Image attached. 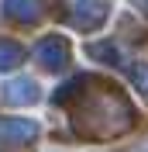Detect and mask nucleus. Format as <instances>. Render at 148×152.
<instances>
[{
  "instance_id": "8",
  "label": "nucleus",
  "mask_w": 148,
  "mask_h": 152,
  "mask_svg": "<svg viewBox=\"0 0 148 152\" xmlns=\"http://www.w3.org/2000/svg\"><path fill=\"white\" fill-rule=\"evenodd\" d=\"M90 56H96L100 62H110V66H117V62H120V59H117V48L107 45V42H103V45H90Z\"/></svg>"
},
{
  "instance_id": "5",
  "label": "nucleus",
  "mask_w": 148,
  "mask_h": 152,
  "mask_svg": "<svg viewBox=\"0 0 148 152\" xmlns=\"http://www.w3.org/2000/svg\"><path fill=\"white\" fill-rule=\"evenodd\" d=\"M38 135V124L28 121V118H7L0 121V138L4 142H31Z\"/></svg>"
},
{
  "instance_id": "7",
  "label": "nucleus",
  "mask_w": 148,
  "mask_h": 152,
  "mask_svg": "<svg viewBox=\"0 0 148 152\" xmlns=\"http://www.w3.org/2000/svg\"><path fill=\"white\" fill-rule=\"evenodd\" d=\"M24 62V45H17L14 38H0V73H10Z\"/></svg>"
},
{
  "instance_id": "2",
  "label": "nucleus",
  "mask_w": 148,
  "mask_h": 152,
  "mask_svg": "<svg viewBox=\"0 0 148 152\" xmlns=\"http://www.w3.org/2000/svg\"><path fill=\"white\" fill-rule=\"evenodd\" d=\"M35 59H38V66L41 69H65V62H69V42H65L62 35H48L41 38L35 45Z\"/></svg>"
},
{
  "instance_id": "6",
  "label": "nucleus",
  "mask_w": 148,
  "mask_h": 152,
  "mask_svg": "<svg viewBox=\"0 0 148 152\" xmlns=\"http://www.w3.org/2000/svg\"><path fill=\"white\" fill-rule=\"evenodd\" d=\"M48 0H7V14L21 24H35L41 14H45Z\"/></svg>"
},
{
  "instance_id": "3",
  "label": "nucleus",
  "mask_w": 148,
  "mask_h": 152,
  "mask_svg": "<svg viewBox=\"0 0 148 152\" xmlns=\"http://www.w3.org/2000/svg\"><path fill=\"white\" fill-rule=\"evenodd\" d=\"M107 14H110V4L107 0H76L69 21H73L76 28H83V31H96L107 21Z\"/></svg>"
},
{
  "instance_id": "9",
  "label": "nucleus",
  "mask_w": 148,
  "mask_h": 152,
  "mask_svg": "<svg viewBox=\"0 0 148 152\" xmlns=\"http://www.w3.org/2000/svg\"><path fill=\"white\" fill-rule=\"evenodd\" d=\"M131 80L138 83V90L148 97V62H138V66H131Z\"/></svg>"
},
{
  "instance_id": "4",
  "label": "nucleus",
  "mask_w": 148,
  "mask_h": 152,
  "mask_svg": "<svg viewBox=\"0 0 148 152\" xmlns=\"http://www.w3.org/2000/svg\"><path fill=\"white\" fill-rule=\"evenodd\" d=\"M0 97H4V104H10V107H28V104H35L38 97H41V90H38L35 80L17 76V80H10V83L0 86Z\"/></svg>"
},
{
  "instance_id": "1",
  "label": "nucleus",
  "mask_w": 148,
  "mask_h": 152,
  "mask_svg": "<svg viewBox=\"0 0 148 152\" xmlns=\"http://www.w3.org/2000/svg\"><path fill=\"white\" fill-rule=\"evenodd\" d=\"M73 124L79 135H93V138L120 135L134 124V107L114 83H103L100 97H90L86 104H79V114H73Z\"/></svg>"
}]
</instances>
